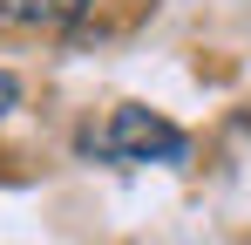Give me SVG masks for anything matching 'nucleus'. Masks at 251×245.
<instances>
[{
	"mask_svg": "<svg viewBox=\"0 0 251 245\" xmlns=\"http://www.w3.org/2000/svg\"><path fill=\"white\" fill-rule=\"evenodd\" d=\"M102 150L116 163H163V157H183V129L176 122H163L156 109H116L109 116V129H102Z\"/></svg>",
	"mask_w": 251,
	"mask_h": 245,
	"instance_id": "obj_1",
	"label": "nucleus"
},
{
	"mask_svg": "<svg viewBox=\"0 0 251 245\" xmlns=\"http://www.w3.org/2000/svg\"><path fill=\"white\" fill-rule=\"evenodd\" d=\"M68 14H82V0H0V21L14 28H54Z\"/></svg>",
	"mask_w": 251,
	"mask_h": 245,
	"instance_id": "obj_2",
	"label": "nucleus"
},
{
	"mask_svg": "<svg viewBox=\"0 0 251 245\" xmlns=\"http://www.w3.org/2000/svg\"><path fill=\"white\" fill-rule=\"evenodd\" d=\"M14 102H21V82H14V75H7V68H0V116H7Z\"/></svg>",
	"mask_w": 251,
	"mask_h": 245,
	"instance_id": "obj_3",
	"label": "nucleus"
}]
</instances>
